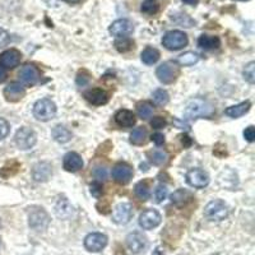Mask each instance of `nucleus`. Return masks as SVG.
<instances>
[{"mask_svg": "<svg viewBox=\"0 0 255 255\" xmlns=\"http://www.w3.org/2000/svg\"><path fill=\"white\" fill-rule=\"evenodd\" d=\"M14 140L15 144H17V147L19 149L27 151V149H31L36 144V142H37V135H36V133L32 130L31 128L23 127L17 130Z\"/></svg>", "mask_w": 255, "mask_h": 255, "instance_id": "7", "label": "nucleus"}, {"mask_svg": "<svg viewBox=\"0 0 255 255\" xmlns=\"http://www.w3.org/2000/svg\"><path fill=\"white\" fill-rule=\"evenodd\" d=\"M213 114L211 104L203 99H194L188 102L185 108V116L188 119H198L202 116H211Z\"/></svg>", "mask_w": 255, "mask_h": 255, "instance_id": "1", "label": "nucleus"}, {"mask_svg": "<svg viewBox=\"0 0 255 255\" xmlns=\"http://www.w3.org/2000/svg\"><path fill=\"white\" fill-rule=\"evenodd\" d=\"M145 139H147V130L143 127L135 128L130 134V142L135 145L143 144L145 143Z\"/></svg>", "mask_w": 255, "mask_h": 255, "instance_id": "30", "label": "nucleus"}, {"mask_svg": "<svg viewBox=\"0 0 255 255\" xmlns=\"http://www.w3.org/2000/svg\"><path fill=\"white\" fill-rule=\"evenodd\" d=\"M183 3L188 4V5H197L199 3V0H183Z\"/></svg>", "mask_w": 255, "mask_h": 255, "instance_id": "47", "label": "nucleus"}, {"mask_svg": "<svg viewBox=\"0 0 255 255\" xmlns=\"http://www.w3.org/2000/svg\"><path fill=\"white\" fill-rule=\"evenodd\" d=\"M151 127L154 128V129H162L163 127H166V120L163 119L162 116H156V118L152 119Z\"/></svg>", "mask_w": 255, "mask_h": 255, "instance_id": "40", "label": "nucleus"}, {"mask_svg": "<svg viewBox=\"0 0 255 255\" xmlns=\"http://www.w3.org/2000/svg\"><path fill=\"white\" fill-rule=\"evenodd\" d=\"M90 82V74H88L86 70H82V72L78 73V76H77V84L83 87L86 84Z\"/></svg>", "mask_w": 255, "mask_h": 255, "instance_id": "39", "label": "nucleus"}, {"mask_svg": "<svg viewBox=\"0 0 255 255\" xmlns=\"http://www.w3.org/2000/svg\"><path fill=\"white\" fill-rule=\"evenodd\" d=\"M20 59H22V54L18 50L9 49L0 55V65L12 69V68H15L20 63Z\"/></svg>", "mask_w": 255, "mask_h": 255, "instance_id": "17", "label": "nucleus"}, {"mask_svg": "<svg viewBox=\"0 0 255 255\" xmlns=\"http://www.w3.org/2000/svg\"><path fill=\"white\" fill-rule=\"evenodd\" d=\"M152 142L156 143L157 145L163 144V143H165V136L161 133H154L153 135H152Z\"/></svg>", "mask_w": 255, "mask_h": 255, "instance_id": "45", "label": "nucleus"}, {"mask_svg": "<svg viewBox=\"0 0 255 255\" xmlns=\"http://www.w3.org/2000/svg\"><path fill=\"white\" fill-rule=\"evenodd\" d=\"M18 77H19L20 83L23 84V86L32 87L40 79V73H38L37 68L31 65V64H27V65L20 68L19 73H18Z\"/></svg>", "mask_w": 255, "mask_h": 255, "instance_id": "11", "label": "nucleus"}, {"mask_svg": "<svg viewBox=\"0 0 255 255\" xmlns=\"http://www.w3.org/2000/svg\"><path fill=\"white\" fill-rule=\"evenodd\" d=\"M140 58H142V61L147 65H153L158 61L159 59V51L154 47H147L142 51L140 54Z\"/></svg>", "mask_w": 255, "mask_h": 255, "instance_id": "26", "label": "nucleus"}, {"mask_svg": "<svg viewBox=\"0 0 255 255\" xmlns=\"http://www.w3.org/2000/svg\"><path fill=\"white\" fill-rule=\"evenodd\" d=\"M252 108V102L250 101H245V102H241V104L235 105V106H231V108L226 109L225 114L230 118H234V119H238L240 116L245 115L248 111L250 110Z\"/></svg>", "mask_w": 255, "mask_h": 255, "instance_id": "22", "label": "nucleus"}, {"mask_svg": "<svg viewBox=\"0 0 255 255\" xmlns=\"http://www.w3.org/2000/svg\"><path fill=\"white\" fill-rule=\"evenodd\" d=\"M186 183L193 188L203 189L209 184V176L202 168H191L186 174Z\"/></svg>", "mask_w": 255, "mask_h": 255, "instance_id": "8", "label": "nucleus"}, {"mask_svg": "<svg viewBox=\"0 0 255 255\" xmlns=\"http://www.w3.org/2000/svg\"><path fill=\"white\" fill-rule=\"evenodd\" d=\"M136 114H138L140 119H149L153 115V106H152V104H149L147 101L140 102V104L136 105Z\"/></svg>", "mask_w": 255, "mask_h": 255, "instance_id": "28", "label": "nucleus"}, {"mask_svg": "<svg viewBox=\"0 0 255 255\" xmlns=\"http://www.w3.org/2000/svg\"><path fill=\"white\" fill-rule=\"evenodd\" d=\"M179 67L174 61H166V63L161 64L156 70V76L158 81L163 84L174 83L176 78L179 77Z\"/></svg>", "mask_w": 255, "mask_h": 255, "instance_id": "5", "label": "nucleus"}, {"mask_svg": "<svg viewBox=\"0 0 255 255\" xmlns=\"http://www.w3.org/2000/svg\"><path fill=\"white\" fill-rule=\"evenodd\" d=\"M113 177L116 183L125 185V184L129 183L131 180V177H133V168L125 162L118 163V165L114 166L113 168Z\"/></svg>", "mask_w": 255, "mask_h": 255, "instance_id": "13", "label": "nucleus"}, {"mask_svg": "<svg viewBox=\"0 0 255 255\" xmlns=\"http://www.w3.org/2000/svg\"><path fill=\"white\" fill-rule=\"evenodd\" d=\"M190 197L191 194L189 191L184 190V189H180V190H176L174 194L171 195V200L172 203H183V202H185V200L189 199Z\"/></svg>", "mask_w": 255, "mask_h": 255, "instance_id": "36", "label": "nucleus"}, {"mask_svg": "<svg viewBox=\"0 0 255 255\" xmlns=\"http://www.w3.org/2000/svg\"><path fill=\"white\" fill-rule=\"evenodd\" d=\"M64 168L69 172H77L83 167V159L76 152H69L64 156L63 159Z\"/></svg>", "mask_w": 255, "mask_h": 255, "instance_id": "18", "label": "nucleus"}, {"mask_svg": "<svg viewBox=\"0 0 255 255\" xmlns=\"http://www.w3.org/2000/svg\"><path fill=\"white\" fill-rule=\"evenodd\" d=\"M6 79V70L3 65H0V83H3Z\"/></svg>", "mask_w": 255, "mask_h": 255, "instance_id": "46", "label": "nucleus"}, {"mask_svg": "<svg viewBox=\"0 0 255 255\" xmlns=\"http://www.w3.org/2000/svg\"><path fill=\"white\" fill-rule=\"evenodd\" d=\"M115 47L118 51L127 52L133 49V41L128 37H119L115 41Z\"/></svg>", "mask_w": 255, "mask_h": 255, "instance_id": "32", "label": "nucleus"}, {"mask_svg": "<svg viewBox=\"0 0 255 255\" xmlns=\"http://www.w3.org/2000/svg\"><path fill=\"white\" fill-rule=\"evenodd\" d=\"M134 193H135L136 198L143 200V202L148 200L149 199V197H151L149 186H148V184L145 183V181H139V183L136 184L135 188H134Z\"/></svg>", "mask_w": 255, "mask_h": 255, "instance_id": "29", "label": "nucleus"}, {"mask_svg": "<svg viewBox=\"0 0 255 255\" xmlns=\"http://www.w3.org/2000/svg\"><path fill=\"white\" fill-rule=\"evenodd\" d=\"M55 212L58 217L63 218V220H67V218H69L72 216L73 207L65 198H60L58 203H56Z\"/></svg>", "mask_w": 255, "mask_h": 255, "instance_id": "24", "label": "nucleus"}, {"mask_svg": "<svg viewBox=\"0 0 255 255\" xmlns=\"http://www.w3.org/2000/svg\"><path fill=\"white\" fill-rule=\"evenodd\" d=\"M241 1H248V0H241Z\"/></svg>", "mask_w": 255, "mask_h": 255, "instance_id": "49", "label": "nucleus"}, {"mask_svg": "<svg viewBox=\"0 0 255 255\" xmlns=\"http://www.w3.org/2000/svg\"><path fill=\"white\" fill-rule=\"evenodd\" d=\"M67 3H70V4H74V3H78V1H81V0H65Z\"/></svg>", "mask_w": 255, "mask_h": 255, "instance_id": "48", "label": "nucleus"}, {"mask_svg": "<svg viewBox=\"0 0 255 255\" xmlns=\"http://www.w3.org/2000/svg\"><path fill=\"white\" fill-rule=\"evenodd\" d=\"M133 217V208L129 203H120L113 212V221L118 225H127Z\"/></svg>", "mask_w": 255, "mask_h": 255, "instance_id": "12", "label": "nucleus"}, {"mask_svg": "<svg viewBox=\"0 0 255 255\" xmlns=\"http://www.w3.org/2000/svg\"><path fill=\"white\" fill-rule=\"evenodd\" d=\"M204 216L212 222H221L229 216V206L221 199L212 200L204 208Z\"/></svg>", "mask_w": 255, "mask_h": 255, "instance_id": "2", "label": "nucleus"}, {"mask_svg": "<svg viewBox=\"0 0 255 255\" xmlns=\"http://www.w3.org/2000/svg\"><path fill=\"white\" fill-rule=\"evenodd\" d=\"M93 175H95L96 176V179H100V180H104V179H106V168L105 167H97L95 170V171H93Z\"/></svg>", "mask_w": 255, "mask_h": 255, "instance_id": "44", "label": "nucleus"}, {"mask_svg": "<svg viewBox=\"0 0 255 255\" xmlns=\"http://www.w3.org/2000/svg\"><path fill=\"white\" fill-rule=\"evenodd\" d=\"M115 122L119 127L131 128L135 125V116H134V114L131 111L123 109V110H119L116 113Z\"/></svg>", "mask_w": 255, "mask_h": 255, "instance_id": "21", "label": "nucleus"}, {"mask_svg": "<svg viewBox=\"0 0 255 255\" xmlns=\"http://www.w3.org/2000/svg\"><path fill=\"white\" fill-rule=\"evenodd\" d=\"M152 100H153V102L157 106H165V105L168 104L170 96H168V93L165 90H157L152 95Z\"/></svg>", "mask_w": 255, "mask_h": 255, "instance_id": "31", "label": "nucleus"}, {"mask_svg": "<svg viewBox=\"0 0 255 255\" xmlns=\"http://www.w3.org/2000/svg\"><path fill=\"white\" fill-rule=\"evenodd\" d=\"M127 245L134 254H142L147 250L148 240L142 232H131L127 238Z\"/></svg>", "mask_w": 255, "mask_h": 255, "instance_id": "9", "label": "nucleus"}, {"mask_svg": "<svg viewBox=\"0 0 255 255\" xmlns=\"http://www.w3.org/2000/svg\"><path fill=\"white\" fill-rule=\"evenodd\" d=\"M244 136H245V139H247L248 142H254L255 130H254V127H253V125L248 127L247 129L244 130Z\"/></svg>", "mask_w": 255, "mask_h": 255, "instance_id": "42", "label": "nucleus"}, {"mask_svg": "<svg viewBox=\"0 0 255 255\" xmlns=\"http://www.w3.org/2000/svg\"><path fill=\"white\" fill-rule=\"evenodd\" d=\"M50 223V217L44 208L33 207L28 213V225L35 231H45Z\"/></svg>", "mask_w": 255, "mask_h": 255, "instance_id": "4", "label": "nucleus"}, {"mask_svg": "<svg viewBox=\"0 0 255 255\" xmlns=\"http://www.w3.org/2000/svg\"><path fill=\"white\" fill-rule=\"evenodd\" d=\"M84 97L91 105H95V106H102V105L109 102V95L100 88H93V90L87 91L84 93Z\"/></svg>", "mask_w": 255, "mask_h": 255, "instance_id": "19", "label": "nucleus"}, {"mask_svg": "<svg viewBox=\"0 0 255 255\" xmlns=\"http://www.w3.org/2000/svg\"><path fill=\"white\" fill-rule=\"evenodd\" d=\"M168 194V190L165 185H158L156 188V191H154V197H156L157 203H162L163 200L166 199Z\"/></svg>", "mask_w": 255, "mask_h": 255, "instance_id": "37", "label": "nucleus"}, {"mask_svg": "<svg viewBox=\"0 0 255 255\" xmlns=\"http://www.w3.org/2000/svg\"><path fill=\"white\" fill-rule=\"evenodd\" d=\"M91 193H92L93 197L96 198H100L102 194V186L100 183H93L91 185Z\"/></svg>", "mask_w": 255, "mask_h": 255, "instance_id": "43", "label": "nucleus"}, {"mask_svg": "<svg viewBox=\"0 0 255 255\" xmlns=\"http://www.w3.org/2000/svg\"><path fill=\"white\" fill-rule=\"evenodd\" d=\"M51 165L49 162H40L33 167L32 170V177L35 181H38V183H44V181H47L51 176Z\"/></svg>", "mask_w": 255, "mask_h": 255, "instance_id": "20", "label": "nucleus"}, {"mask_svg": "<svg viewBox=\"0 0 255 255\" xmlns=\"http://www.w3.org/2000/svg\"><path fill=\"white\" fill-rule=\"evenodd\" d=\"M56 115V105L50 99H41L33 106V116L40 122H49Z\"/></svg>", "mask_w": 255, "mask_h": 255, "instance_id": "3", "label": "nucleus"}, {"mask_svg": "<svg viewBox=\"0 0 255 255\" xmlns=\"http://www.w3.org/2000/svg\"><path fill=\"white\" fill-rule=\"evenodd\" d=\"M244 79L247 82H249L250 84H253L255 82V63L254 61H250L247 67L244 68L243 72Z\"/></svg>", "mask_w": 255, "mask_h": 255, "instance_id": "34", "label": "nucleus"}, {"mask_svg": "<svg viewBox=\"0 0 255 255\" xmlns=\"http://www.w3.org/2000/svg\"><path fill=\"white\" fill-rule=\"evenodd\" d=\"M51 135L54 140L58 143H68L72 139V131L64 125H56L51 131Z\"/></svg>", "mask_w": 255, "mask_h": 255, "instance_id": "23", "label": "nucleus"}, {"mask_svg": "<svg viewBox=\"0 0 255 255\" xmlns=\"http://www.w3.org/2000/svg\"><path fill=\"white\" fill-rule=\"evenodd\" d=\"M9 41H10V36H9L8 32L5 29L0 28V49L9 44Z\"/></svg>", "mask_w": 255, "mask_h": 255, "instance_id": "41", "label": "nucleus"}, {"mask_svg": "<svg viewBox=\"0 0 255 255\" xmlns=\"http://www.w3.org/2000/svg\"><path fill=\"white\" fill-rule=\"evenodd\" d=\"M149 159H151V162L153 163V165L161 166L166 162L167 154L163 151H153L149 153Z\"/></svg>", "mask_w": 255, "mask_h": 255, "instance_id": "33", "label": "nucleus"}, {"mask_svg": "<svg viewBox=\"0 0 255 255\" xmlns=\"http://www.w3.org/2000/svg\"><path fill=\"white\" fill-rule=\"evenodd\" d=\"M134 27L129 19H118L113 22L109 31L115 37H128L133 32Z\"/></svg>", "mask_w": 255, "mask_h": 255, "instance_id": "15", "label": "nucleus"}, {"mask_svg": "<svg viewBox=\"0 0 255 255\" xmlns=\"http://www.w3.org/2000/svg\"><path fill=\"white\" fill-rule=\"evenodd\" d=\"M140 10H142L144 14L148 15L156 14L157 10H158V4H157L154 0H145V1H143Z\"/></svg>", "mask_w": 255, "mask_h": 255, "instance_id": "35", "label": "nucleus"}, {"mask_svg": "<svg viewBox=\"0 0 255 255\" xmlns=\"http://www.w3.org/2000/svg\"><path fill=\"white\" fill-rule=\"evenodd\" d=\"M106 245H108V236L104 235V234H100V232H93V234H90L84 239V248L88 252L99 253Z\"/></svg>", "mask_w": 255, "mask_h": 255, "instance_id": "10", "label": "nucleus"}, {"mask_svg": "<svg viewBox=\"0 0 255 255\" xmlns=\"http://www.w3.org/2000/svg\"><path fill=\"white\" fill-rule=\"evenodd\" d=\"M198 45L203 50H215L218 49L221 45L220 38L216 36H208V35H202L198 40Z\"/></svg>", "mask_w": 255, "mask_h": 255, "instance_id": "25", "label": "nucleus"}, {"mask_svg": "<svg viewBox=\"0 0 255 255\" xmlns=\"http://www.w3.org/2000/svg\"><path fill=\"white\" fill-rule=\"evenodd\" d=\"M199 55H198L197 52L193 51H188L184 52L183 55H180L179 59H177V64H180L181 67H191V65H194L199 61Z\"/></svg>", "mask_w": 255, "mask_h": 255, "instance_id": "27", "label": "nucleus"}, {"mask_svg": "<svg viewBox=\"0 0 255 255\" xmlns=\"http://www.w3.org/2000/svg\"><path fill=\"white\" fill-rule=\"evenodd\" d=\"M26 95V90H24L23 84L18 83V82H13L9 83L4 90V96H5L6 101L9 102H17L22 100Z\"/></svg>", "mask_w": 255, "mask_h": 255, "instance_id": "16", "label": "nucleus"}, {"mask_svg": "<svg viewBox=\"0 0 255 255\" xmlns=\"http://www.w3.org/2000/svg\"><path fill=\"white\" fill-rule=\"evenodd\" d=\"M161 215L154 209H147L139 216V226L143 230H152L161 223Z\"/></svg>", "mask_w": 255, "mask_h": 255, "instance_id": "14", "label": "nucleus"}, {"mask_svg": "<svg viewBox=\"0 0 255 255\" xmlns=\"http://www.w3.org/2000/svg\"><path fill=\"white\" fill-rule=\"evenodd\" d=\"M162 45L167 50L176 51L188 45V36L183 31H170L163 36Z\"/></svg>", "mask_w": 255, "mask_h": 255, "instance_id": "6", "label": "nucleus"}, {"mask_svg": "<svg viewBox=\"0 0 255 255\" xmlns=\"http://www.w3.org/2000/svg\"><path fill=\"white\" fill-rule=\"evenodd\" d=\"M10 130V127H9V123L5 119H1L0 118V140L4 139L6 135L9 134Z\"/></svg>", "mask_w": 255, "mask_h": 255, "instance_id": "38", "label": "nucleus"}]
</instances>
